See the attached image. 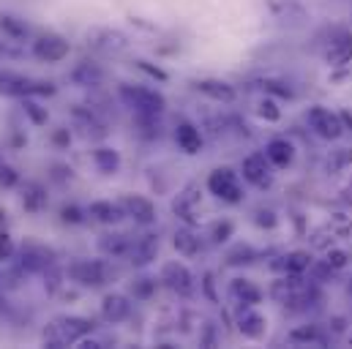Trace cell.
Masks as SVG:
<instances>
[{"label":"cell","mask_w":352,"mask_h":349,"mask_svg":"<svg viewBox=\"0 0 352 349\" xmlns=\"http://www.w3.org/2000/svg\"><path fill=\"white\" fill-rule=\"evenodd\" d=\"M199 87H202L208 95L219 98V101H232V98H235V90H232V85H227V82H216V80H208V82H202Z\"/></svg>","instance_id":"15"},{"label":"cell","mask_w":352,"mask_h":349,"mask_svg":"<svg viewBox=\"0 0 352 349\" xmlns=\"http://www.w3.org/2000/svg\"><path fill=\"white\" fill-rule=\"evenodd\" d=\"M257 112H260V117L270 120V123H276V120L281 117V112H278V106H276V101H273V98H265V101H260Z\"/></svg>","instance_id":"19"},{"label":"cell","mask_w":352,"mask_h":349,"mask_svg":"<svg viewBox=\"0 0 352 349\" xmlns=\"http://www.w3.org/2000/svg\"><path fill=\"white\" fill-rule=\"evenodd\" d=\"M177 142H180V148H183L186 153H197V150H199V145H202L199 131H197L191 123H183V126L177 128Z\"/></svg>","instance_id":"10"},{"label":"cell","mask_w":352,"mask_h":349,"mask_svg":"<svg viewBox=\"0 0 352 349\" xmlns=\"http://www.w3.org/2000/svg\"><path fill=\"white\" fill-rule=\"evenodd\" d=\"M232 295H235L238 300H243L246 306H257V303L263 300V292H260L252 281H246V278H238V281L232 284Z\"/></svg>","instance_id":"8"},{"label":"cell","mask_w":352,"mask_h":349,"mask_svg":"<svg viewBox=\"0 0 352 349\" xmlns=\"http://www.w3.org/2000/svg\"><path fill=\"white\" fill-rule=\"evenodd\" d=\"M289 341H295V344H325V336L317 325H303V328H295L289 333Z\"/></svg>","instance_id":"9"},{"label":"cell","mask_w":352,"mask_h":349,"mask_svg":"<svg viewBox=\"0 0 352 349\" xmlns=\"http://www.w3.org/2000/svg\"><path fill=\"white\" fill-rule=\"evenodd\" d=\"M208 185H210V191H213L216 196H221V199H227V202H241V199H243V191H241L238 174L232 172L230 167L216 170V172L210 174Z\"/></svg>","instance_id":"3"},{"label":"cell","mask_w":352,"mask_h":349,"mask_svg":"<svg viewBox=\"0 0 352 349\" xmlns=\"http://www.w3.org/2000/svg\"><path fill=\"white\" fill-rule=\"evenodd\" d=\"M306 120H309L311 131H314L320 139H328V142L342 139V137H344V131H347V128H344V120H342V112H333V109L320 106V104L309 109Z\"/></svg>","instance_id":"1"},{"label":"cell","mask_w":352,"mask_h":349,"mask_svg":"<svg viewBox=\"0 0 352 349\" xmlns=\"http://www.w3.org/2000/svg\"><path fill=\"white\" fill-rule=\"evenodd\" d=\"M90 213L98 218V221H118L120 218V207L118 205H109V202H96L93 207H90Z\"/></svg>","instance_id":"16"},{"label":"cell","mask_w":352,"mask_h":349,"mask_svg":"<svg viewBox=\"0 0 352 349\" xmlns=\"http://www.w3.org/2000/svg\"><path fill=\"white\" fill-rule=\"evenodd\" d=\"M257 224L260 227H276V213L273 210H257Z\"/></svg>","instance_id":"20"},{"label":"cell","mask_w":352,"mask_h":349,"mask_svg":"<svg viewBox=\"0 0 352 349\" xmlns=\"http://www.w3.org/2000/svg\"><path fill=\"white\" fill-rule=\"evenodd\" d=\"M265 325H267L265 317L263 314H257V311H246V314L241 317V333L249 336V339H263Z\"/></svg>","instance_id":"7"},{"label":"cell","mask_w":352,"mask_h":349,"mask_svg":"<svg viewBox=\"0 0 352 349\" xmlns=\"http://www.w3.org/2000/svg\"><path fill=\"white\" fill-rule=\"evenodd\" d=\"M325 262L333 267V270H344L350 264V254L344 249H325Z\"/></svg>","instance_id":"17"},{"label":"cell","mask_w":352,"mask_h":349,"mask_svg":"<svg viewBox=\"0 0 352 349\" xmlns=\"http://www.w3.org/2000/svg\"><path fill=\"white\" fill-rule=\"evenodd\" d=\"M126 207H129V213H131L137 221H142V224L153 221V205H151L148 199L134 196V199H129V202H126Z\"/></svg>","instance_id":"12"},{"label":"cell","mask_w":352,"mask_h":349,"mask_svg":"<svg viewBox=\"0 0 352 349\" xmlns=\"http://www.w3.org/2000/svg\"><path fill=\"white\" fill-rule=\"evenodd\" d=\"M265 156L270 159V164H273V167L284 170V167H289V164L295 161V145H292L287 137H276V139H270V142H267Z\"/></svg>","instance_id":"5"},{"label":"cell","mask_w":352,"mask_h":349,"mask_svg":"<svg viewBox=\"0 0 352 349\" xmlns=\"http://www.w3.org/2000/svg\"><path fill=\"white\" fill-rule=\"evenodd\" d=\"M322 60L331 66V69H344L352 63V33L347 30H339L322 49Z\"/></svg>","instance_id":"2"},{"label":"cell","mask_w":352,"mask_h":349,"mask_svg":"<svg viewBox=\"0 0 352 349\" xmlns=\"http://www.w3.org/2000/svg\"><path fill=\"white\" fill-rule=\"evenodd\" d=\"M342 202L352 207V180L347 183V185H344V188H342Z\"/></svg>","instance_id":"22"},{"label":"cell","mask_w":352,"mask_h":349,"mask_svg":"<svg viewBox=\"0 0 352 349\" xmlns=\"http://www.w3.org/2000/svg\"><path fill=\"white\" fill-rule=\"evenodd\" d=\"M243 177L249 183H254L257 188H267L273 183V170H270V159L263 153H254L243 161Z\"/></svg>","instance_id":"4"},{"label":"cell","mask_w":352,"mask_h":349,"mask_svg":"<svg viewBox=\"0 0 352 349\" xmlns=\"http://www.w3.org/2000/svg\"><path fill=\"white\" fill-rule=\"evenodd\" d=\"M311 264H314L311 251H303V249H300V251H289V254H284L273 267L281 270L284 275H303L306 270H311Z\"/></svg>","instance_id":"6"},{"label":"cell","mask_w":352,"mask_h":349,"mask_svg":"<svg viewBox=\"0 0 352 349\" xmlns=\"http://www.w3.org/2000/svg\"><path fill=\"white\" fill-rule=\"evenodd\" d=\"M230 232H232V224H221V227H216V240H227Z\"/></svg>","instance_id":"21"},{"label":"cell","mask_w":352,"mask_h":349,"mask_svg":"<svg viewBox=\"0 0 352 349\" xmlns=\"http://www.w3.org/2000/svg\"><path fill=\"white\" fill-rule=\"evenodd\" d=\"M96 161H98V167H101L104 172H115V170H118V153H112L109 148L96 150Z\"/></svg>","instance_id":"18"},{"label":"cell","mask_w":352,"mask_h":349,"mask_svg":"<svg viewBox=\"0 0 352 349\" xmlns=\"http://www.w3.org/2000/svg\"><path fill=\"white\" fill-rule=\"evenodd\" d=\"M164 278L170 281V286L177 289V292H188V286H191V275H188V270L183 264H170L164 270Z\"/></svg>","instance_id":"11"},{"label":"cell","mask_w":352,"mask_h":349,"mask_svg":"<svg viewBox=\"0 0 352 349\" xmlns=\"http://www.w3.org/2000/svg\"><path fill=\"white\" fill-rule=\"evenodd\" d=\"M126 314H129V303H126L123 297L112 295V297H107V300H104V317H107V319L118 322V319H123Z\"/></svg>","instance_id":"14"},{"label":"cell","mask_w":352,"mask_h":349,"mask_svg":"<svg viewBox=\"0 0 352 349\" xmlns=\"http://www.w3.org/2000/svg\"><path fill=\"white\" fill-rule=\"evenodd\" d=\"M352 164V148H339V150H333L331 156H328V161H325V167H328V172H344L347 167Z\"/></svg>","instance_id":"13"}]
</instances>
